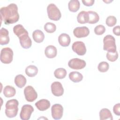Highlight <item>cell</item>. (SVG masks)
<instances>
[{"label":"cell","instance_id":"6da1fadb","mask_svg":"<svg viewBox=\"0 0 120 120\" xmlns=\"http://www.w3.org/2000/svg\"><path fill=\"white\" fill-rule=\"evenodd\" d=\"M1 19L5 24L8 25L16 22L19 19L17 6L14 3H11L6 7L0 9Z\"/></svg>","mask_w":120,"mask_h":120},{"label":"cell","instance_id":"7a4b0ae2","mask_svg":"<svg viewBox=\"0 0 120 120\" xmlns=\"http://www.w3.org/2000/svg\"><path fill=\"white\" fill-rule=\"evenodd\" d=\"M19 105L18 101L15 99L8 100L6 104L5 114L8 118H14L15 117L18 112Z\"/></svg>","mask_w":120,"mask_h":120},{"label":"cell","instance_id":"3957f363","mask_svg":"<svg viewBox=\"0 0 120 120\" xmlns=\"http://www.w3.org/2000/svg\"><path fill=\"white\" fill-rule=\"evenodd\" d=\"M47 12L49 18L53 21H58L61 16L60 9L53 3L49 4L47 7Z\"/></svg>","mask_w":120,"mask_h":120},{"label":"cell","instance_id":"277c9868","mask_svg":"<svg viewBox=\"0 0 120 120\" xmlns=\"http://www.w3.org/2000/svg\"><path fill=\"white\" fill-rule=\"evenodd\" d=\"M104 50L107 52L116 51V45L115 44V39L112 36L107 35L103 39Z\"/></svg>","mask_w":120,"mask_h":120},{"label":"cell","instance_id":"5b68a950","mask_svg":"<svg viewBox=\"0 0 120 120\" xmlns=\"http://www.w3.org/2000/svg\"><path fill=\"white\" fill-rule=\"evenodd\" d=\"M13 58V52L9 47H5L0 52V61L4 64H9Z\"/></svg>","mask_w":120,"mask_h":120},{"label":"cell","instance_id":"8992f818","mask_svg":"<svg viewBox=\"0 0 120 120\" xmlns=\"http://www.w3.org/2000/svg\"><path fill=\"white\" fill-rule=\"evenodd\" d=\"M24 94L26 100L30 102L35 100L38 97V94L35 89L30 85L26 86L24 90Z\"/></svg>","mask_w":120,"mask_h":120},{"label":"cell","instance_id":"52a82bcc","mask_svg":"<svg viewBox=\"0 0 120 120\" xmlns=\"http://www.w3.org/2000/svg\"><path fill=\"white\" fill-rule=\"evenodd\" d=\"M34 111V108L30 105H24L22 106L20 114V118L22 120H28L30 119L32 113Z\"/></svg>","mask_w":120,"mask_h":120},{"label":"cell","instance_id":"ba28073f","mask_svg":"<svg viewBox=\"0 0 120 120\" xmlns=\"http://www.w3.org/2000/svg\"><path fill=\"white\" fill-rule=\"evenodd\" d=\"M86 62L79 58H73L71 59L68 62L69 68L74 69H81L86 66Z\"/></svg>","mask_w":120,"mask_h":120},{"label":"cell","instance_id":"9c48e42d","mask_svg":"<svg viewBox=\"0 0 120 120\" xmlns=\"http://www.w3.org/2000/svg\"><path fill=\"white\" fill-rule=\"evenodd\" d=\"M51 112L52 117L54 120L60 119L63 116V106L59 104H54L52 106Z\"/></svg>","mask_w":120,"mask_h":120},{"label":"cell","instance_id":"30bf717a","mask_svg":"<svg viewBox=\"0 0 120 120\" xmlns=\"http://www.w3.org/2000/svg\"><path fill=\"white\" fill-rule=\"evenodd\" d=\"M73 51L78 55H83L86 52V48L84 43L82 41H76L72 46Z\"/></svg>","mask_w":120,"mask_h":120},{"label":"cell","instance_id":"8fae6325","mask_svg":"<svg viewBox=\"0 0 120 120\" xmlns=\"http://www.w3.org/2000/svg\"><path fill=\"white\" fill-rule=\"evenodd\" d=\"M52 94L57 97L62 96L64 93V89L61 83L59 82H54L51 86Z\"/></svg>","mask_w":120,"mask_h":120},{"label":"cell","instance_id":"7c38bea8","mask_svg":"<svg viewBox=\"0 0 120 120\" xmlns=\"http://www.w3.org/2000/svg\"><path fill=\"white\" fill-rule=\"evenodd\" d=\"M89 29L85 26L76 27L73 30V34L77 38L86 37L89 35Z\"/></svg>","mask_w":120,"mask_h":120},{"label":"cell","instance_id":"4fadbf2b","mask_svg":"<svg viewBox=\"0 0 120 120\" xmlns=\"http://www.w3.org/2000/svg\"><path fill=\"white\" fill-rule=\"evenodd\" d=\"M21 46L24 49H28L31 46L32 41L29 34L22 35L18 38Z\"/></svg>","mask_w":120,"mask_h":120},{"label":"cell","instance_id":"5bb4252c","mask_svg":"<svg viewBox=\"0 0 120 120\" xmlns=\"http://www.w3.org/2000/svg\"><path fill=\"white\" fill-rule=\"evenodd\" d=\"M9 42L8 31L6 29L2 28L0 31V45H5L8 44Z\"/></svg>","mask_w":120,"mask_h":120},{"label":"cell","instance_id":"9a60e30c","mask_svg":"<svg viewBox=\"0 0 120 120\" xmlns=\"http://www.w3.org/2000/svg\"><path fill=\"white\" fill-rule=\"evenodd\" d=\"M37 108L40 111H44L47 110L50 106V102L45 99H42L38 100L35 103Z\"/></svg>","mask_w":120,"mask_h":120},{"label":"cell","instance_id":"2e32d148","mask_svg":"<svg viewBox=\"0 0 120 120\" xmlns=\"http://www.w3.org/2000/svg\"><path fill=\"white\" fill-rule=\"evenodd\" d=\"M58 41L61 46H68L70 43V37L68 34L62 33L58 37Z\"/></svg>","mask_w":120,"mask_h":120},{"label":"cell","instance_id":"e0dca14e","mask_svg":"<svg viewBox=\"0 0 120 120\" xmlns=\"http://www.w3.org/2000/svg\"><path fill=\"white\" fill-rule=\"evenodd\" d=\"M45 54L46 57L52 59L55 57L57 54L56 48L53 45H48L45 50Z\"/></svg>","mask_w":120,"mask_h":120},{"label":"cell","instance_id":"ac0fdd59","mask_svg":"<svg viewBox=\"0 0 120 120\" xmlns=\"http://www.w3.org/2000/svg\"><path fill=\"white\" fill-rule=\"evenodd\" d=\"M89 16L88 12L82 11L80 12L77 15V22L81 24H84L88 23Z\"/></svg>","mask_w":120,"mask_h":120},{"label":"cell","instance_id":"d6986e66","mask_svg":"<svg viewBox=\"0 0 120 120\" xmlns=\"http://www.w3.org/2000/svg\"><path fill=\"white\" fill-rule=\"evenodd\" d=\"M32 38L36 42L40 43L42 42L44 40L45 35L41 30H36L33 32Z\"/></svg>","mask_w":120,"mask_h":120},{"label":"cell","instance_id":"ffe728a7","mask_svg":"<svg viewBox=\"0 0 120 120\" xmlns=\"http://www.w3.org/2000/svg\"><path fill=\"white\" fill-rule=\"evenodd\" d=\"M15 83L19 88H22L23 87L26 83V79L24 76L22 75H17L14 80Z\"/></svg>","mask_w":120,"mask_h":120},{"label":"cell","instance_id":"44dd1931","mask_svg":"<svg viewBox=\"0 0 120 120\" xmlns=\"http://www.w3.org/2000/svg\"><path fill=\"white\" fill-rule=\"evenodd\" d=\"M99 117L100 120L109 119L113 120L112 116L111 111L107 108H103L99 112Z\"/></svg>","mask_w":120,"mask_h":120},{"label":"cell","instance_id":"7402d4cb","mask_svg":"<svg viewBox=\"0 0 120 120\" xmlns=\"http://www.w3.org/2000/svg\"><path fill=\"white\" fill-rule=\"evenodd\" d=\"M13 31L18 38L22 35L29 34L27 30L21 24H17L13 28Z\"/></svg>","mask_w":120,"mask_h":120},{"label":"cell","instance_id":"603a6c76","mask_svg":"<svg viewBox=\"0 0 120 120\" xmlns=\"http://www.w3.org/2000/svg\"><path fill=\"white\" fill-rule=\"evenodd\" d=\"M69 78L70 80L74 82H78L81 81L83 79L82 74L78 72H71L69 74Z\"/></svg>","mask_w":120,"mask_h":120},{"label":"cell","instance_id":"cb8c5ba5","mask_svg":"<svg viewBox=\"0 0 120 120\" xmlns=\"http://www.w3.org/2000/svg\"><path fill=\"white\" fill-rule=\"evenodd\" d=\"M68 7L70 11L72 12H76L80 8V3L78 0H71L68 2Z\"/></svg>","mask_w":120,"mask_h":120},{"label":"cell","instance_id":"d4e9b609","mask_svg":"<svg viewBox=\"0 0 120 120\" xmlns=\"http://www.w3.org/2000/svg\"><path fill=\"white\" fill-rule=\"evenodd\" d=\"M3 92L6 97L10 98L15 95L16 90L13 87L10 85H7L4 87Z\"/></svg>","mask_w":120,"mask_h":120},{"label":"cell","instance_id":"484cf974","mask_svg":"<svg viewBox=\"0 0 120 120\" xmlns=\"http://www.w3.org/2000/svg\"><path fill=\"white\" fill-rule=\"evenodd\" d=\"M25 73L29 77H34L38 73V69L34 65H30L25 68Z\"/></svg>","mask_w":120,"mask_h":120},{"label":"cell","instance_id":"4316f807","mask_svg":"<svg viewBox=\"0 0 120 120\" xmlns=\"http://www.w3.org/2000/svg\"><path fill=\"white\" fill-rule=\"evenodd\" d=\"M88 13L89 16L88 23L94 24L98 22L99 20V16L97 13L93 11H89Z\"/></svg>","mask_w":120,"mask_h":120},{"label":"cell","instance_id":"83f0119b","mask_svg":"<svg viewBox=\"0 0 120 120\" xmlns=\"http://www.w3.org/2000/svg\"><path fill=\"white\" fill-rule=\"evenodd\" d=\"M54 75L56 78L62 79L66 77L67 75V71L63 68H59L54 71Z\"/></svg>","mask_w":120,"mask_h":120},{"label":"cell","instance_id":"f1b7e54d","mask_svg":"<svg viewBox=\"0 0 120 120\" xmlns=\"http://www.w3.org/2000/svg\"><path fill=\"white\" fill-rule=\"evenodd\" d=\"M44 29L47 33H52L56 30V26L54 23L48 22H46L44 25Z\"/></svg>","mask_w":120,"mask_h":120},{"label":"cell","instance_id":"f546056e","mask_svg":"<svg viewBox=\"0 0 120 120\" xmlns=\"http://www.w3.org/2000/svg\"><path fill=\"white\" fill-rule=\"evenodd\" d=\"M106 58L107 60L113 62L117 60L118 58V53L116 51L115 52H108L106 53Z\"/></svg>","mask_w":120,"mask_h":120},{"label":"cell","instance_id":"4dcf8cb0","mask_svg":"<svg viewBox=\"0 0 120 120\" xmlns=\"http://www.w3.org/2000/svg\"><path fill=\"white\" fill-rule=\"evenodd\" d=\"M98 68L100 72H105L109 69V65L106 61H102L99 63Z\"/></svg>","mask_w":120,"mask_h":120},{"label":"cell","instance_id":"1f68e13d","mask_svg":"<svg viewBox=\"0 0 120 120\" xmlns=\"http://www.w3.org/2000/svg\"><path fill=\"white\" fill-rule=\"evenodd\" d=\"M117 22V19L114 16L110 15L107 17L105 23L109 27H112L114 26Z\"/></svg>","mask_w":120,"mask_h":120},{"label":"cell","instance_id":"d6a6232c","mask_svg":"<svg viewBox=\"0 0 120 120\" xmlns=\"http://www.w3.org/2000/svg\"><path fill=\"white\" fill-rule=\"evenodd\" d=\"M105 31V28L103 25H98L94 28V32L97 35H101Z\"/></svg>","mask_w":120,"mask_h":120},{"label":"cell","instance_id":"836d02e7","mask_svg":"<svg viewBox=\"0 0 120 120\" xmlns=\"http://www.w3.org/2000/svg\"><path fill=\"white\" fill-rule=\"evenodd\" d=\"M113 111L115 114L120 116V104L118 103L115 104L113 107Z\"/></svg>","mask_w":120,"mask_h":120},{"label":"cell","instance_id":"e575fe53","mask_svg":"<svg viewBox=\"0 0 120 120\" xmlns=\"http://www.w3.org/2000/svg\"><path fill=\"white\" fill-rule=\"evenodd\" d=\"M95 0H82V2L84 5L86 6H91L94 3Z\"/></svg>","mask_w":120,"mask_h":120},{"label":"cell","instance_id":"d590c367","mask_svg":"<svg viewBox=\"0 0 120 120\" xmlns=\"http://www.w3.org/2000/svg\"><path fill=\"white\" fill-rule=\"evenodd\" d=\"M120 26L118 25L114 27L113 29V33L116 36H120Z\"/></svg>","mask_w":120,"mask_h":120}]
</instances>
